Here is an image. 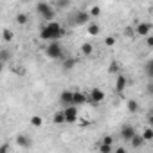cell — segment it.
I'll return each instance as SVG.
<instances>
[{
  "label": "cell",
  "instance_id": "27",
  "mask_svg": "<svg viewBox=\"0 0 153 153\" xmlns=\"http://www.w3.org/2000/svg\"><path fill=\"white\" fill-rule=\"evenodd\" d=\"M88 15H90V16H99V15H101V9H99V7H92Z\"/></svg>",
  "mask_w": 153,
  "mask_h": 153
},
{
  "label": "cell",
  "instance_id": "24",
  "mask_svg": "<svg viewBox=\"0 0 153 153\" xmlns=\"http://www.w3.org/2000/svg\"><path fill=\"white\" fill-rule=\"evenodd\" d=\"M74 65H76V59H74V58H70V59H65V63H63L65 70H70V68H74Z\"/></svg>",
  "mask_w": 153,
  "mask_h": 153
},
{
  "label": "cell",
  "instance_id": "25",
  "mask_svg": "<svg viewBox=\"0 0 153 153\" xmlns=\"http://www.w3.org/2000/svg\"><path fill=\"white\" fill-rule=\"evenodd\" d=\"M65 123V117H63V112H58L54 115V124H63Z\"/></svg>",
  "mask_w": 153,
  "mask_h": 153
},
{
  "label": "cell",
  "instance_id": "28",
  "mask_svg": "<svg viewBox=\"0 0 153 153\" xmlns=\"http://www.w3.org/2000/svg\"><path fill=\"white\" fill-rule=\"evenodd\" d=\"M105 43H106L108 47H112V45L115 43V38H114V36H110V38H106V40H105Z\"/></svg>",
  "mask_w": 153,
  "mask_h": 153
},
{
  "label": "cell",
  "instance_id": "16",
  "mask_svg": "<svg viewBox=\"0 0 153 153\" xmlns=\"http://www.w3.org/2000/svg\"><path fill=\"white\" fill-rule=\"evenodd\" d=\"M16 142H18L20 146H24V148H29V146H31V140H29V137H25V135H18V137H16Z\"/></svg>",
  "mask_w": 153,
  "mask_h": 153
},
{
  "label": "cell",
  "instance_id": "15",
  "mask_svg": "<svg viewBox=\"0 0 153 153\" xmlns=\"http://www.w3.org/2000/svg\"><path fill=\"white\" fill-rule=\"evenodd\" d=\"M87 25H88V34H90V36H97V34L101 33V29H99L97 24H87Z\"/></svg>",
  "mask_w": 153,
  "mask_h": 153
},
{
  "label": "cell",
  "instance_id": "1",
  "mask_svg": "<svg viewBox=\"0 0 153 153\" xmlns=\"http://www.w3.org/2000/svg\"><path fill=\"white\" fill-rule=\"evenodd\" d=\"M61 36H63V29H61V25H59L58 22H54V20H51L49 24H45V25L42 27V31H40V38L45 40V42L59 40Z\"/></svg>",
  "mask_w": 153,
  "mask_h": 153
},
{
  "label": "cell",
  "instance_id": "18",
  "mask_svg": "<svg viewBox=\"0 0 153 153\" xmlns=\"http://www.w3.org/2000/svg\"><path fill=\"white\" fill-rule=\"evenodd\" d=\"M140 137H142V139H144L146 142L153 140V130H151V128H146V130H144V133H142Z\"/></svg>",
  "mask_w": 153,
  "mask_h": 153
},
{
  "label": "cell",
  "instance_id": "32",
  "mask_svg": "<svg viewBox=\"0 0 153 153\" xmlns=\"http://www.w3.org/2000/svg\"><path fill=\"white\" fill-rule=\"evenodd\" d=\"M4 70V61H0V72Z\"/></svg>",
  "mask_w": 153,
  "mask_h": 153
},
{
  "label": "cell",
  "instance_id": "22",
  "mask_svg": "<svg viewBox=\"0 0 153 153\" xmlns=\"http://www.w3.org/2000/svg\"><path fill=\"white\" fill-rule=\"evenodd\" d=\"M7 59H11V52L2 49V51H0V61H7Z\"/></svg>",
  "mask_w": 153,
  "mask_h": 153
},
{
  "label": "cell",
  "instance_id": "7",
  "mask_svg": "<svg viewBox=\"0 0 153 153\" xmlns=\"http://www.w3.org/2000/svg\"><path fill=\"white\" fill-rule=\"evenodd\" d=\"M135 33H137L139 36H148V34L151 33V24H149V22H142V24H139V25L135 27Z\"/></svg>",
  "mask_w": 153,
  "mask_h": 153
},
{
  "label": "cell",
  "instance_id": "8",
  "mask_svg": "<svg viewBox=\"0 0 153 153\" xmlns=\"http://www.w3.org/2000/svg\"><path fill=\"white\" fill-rule=\"evenodd\" d=\"M133 135H135V128H133L131 124H124V126L121 128V137H123L124 140H130Z\"/></svg>",
  "mask_w": 153,
  "mask_h": 153
},
{
  "label": "cell",
  "instance_id": "30",
  "mask_svg": "<svg viewBox=\"0 0 153 153\" xmlns=\"http://www.w3.org/2000/svg\"><path fill=\"white\" fill-rule=\"evenodd\" d=\"M146 43H148V47H153V38H151L149 34L146 36Z\"/></svg>",
  "mask_w": 153,
  "mask_h": 153
},
{
  "label": "cell",
  "instance_id": "14",
  "mask_svg": "<svg viewBox=\"0 0 153 153\" xmlns=\"http://www.w3.org/2000/svg\"><path fill=\"white\" fill-rule=\"evenodd\" d=\"M92 52H94V45L92 43H83L81 45V54L83 56H90Z\"/></svg>",
  "mask_w": 153,
  "mask_h": 153
},
{
  "label": "cell",
  "instance_id": "29",
  "mask_svg": "<svg viewBox=\"0 0 153 153\" xmlns=\"http://www.w3.org/2000/svg\"><path fill=\"white\" fill-rule=\"evenodd\" d=\"M103 144H114V139L112 137H103Z\"/></svg>",
  "mask_w": 153,
  "mask_h": 153
},
{
  "label": "cell",
  "instance_id": "20",
  "mask_svg": "<svg viewBox=\"0 0 153 153\" xmlns=\"http://www.w3.org/2000/svg\"><path fill=\"white\" fill-rule=\"evenodd\" d=\"M31 124L36 126V128H40V126L43 124V119H42L40 115H34V117H31Z\"/></svg>",
  "mask_w": 153,
  "mask_h": 153
},
{
  "label": "cell",
  "instance_id": "10",
  "mask_svg": "<svg viewBox=\"0 0 153 153\" xmlns=\"http://www.w3.org/2000/svg\"><path fill=\"white\" fill-rule=\"evenodd\" d=\"M59 101H61V105H65V106L72 105V92H70V90H63V92L59 94Z\"/></svg>",
  "mask_w": 153,
  "mask_h": 153
},
{
  "label": "cell",
  "instance_id": "23",
  "mask_svg": "<svg viewBox=\"0 0 153 153\" xmlns=\"http://www.w3.org/2000/svg\"><path fill=\"white\" fill-rule=\"evenodd\" d=\"M146 74H148V78H153V61H146Z\"/></svg>",
  "mask_w": 153,
  "mask_h": 153
},
{
  "label": "cell",
  "instance_id": "31",
  "mask_svg": "<svg viewBox=\"0 0 153 153\" xmlns=\"http://www.w3.org/2000/svg\"><path fill=\"white\" fill-rule=\"evenodd\" d=\"M9 149V146L7 144H4V146H0V153H4V151H7Z\"/></svg>",
  "mask_w": 153,
  "mask_h": 153
},
{
  "label": "cell",
  "instance_id": "19",
  "mask_svg": "<svg viewBox=\"0 0 153 153\" xmlns=\"http://www.w3.org/2000/svg\"><path fill=\"white\" fill-rule=\"evenodd\" d=\"M13 36H15L13 31H9V29H4V31H2V40H4V42H11Z\"/></svg>",
  "mask_w": 153,
  "mask_h": 153
},
{
  "label": "cell",
  "instance_id": "11",
  "mask_svg": "<svg viewBox=\"0 0 153 153\" xmlns=\"http://www.w3.org/2000/svg\"><path fill=\"white\" fill-rule=\"evenodd\" d=\"M124 88H126V78H124L123 74H119V76H117V81H115V90L121 94Z\"/></svg>",
  "mask_w": 153,
  "mask_h": 153
},
{
  "label": "cell",
  "instance_id": "26",
  "mask_svg": "<svg viewBox=\"0 0 153 153\" xmlns=\"http://www.w3.org/2000/svg\"><path fill=\"white\" fill-rule=\"evenodd\" d=\"M112 149H114L112 144H103V142H101V146H99V151H101V153H112Z\"/></svg>",
  "mask_w": 153,
  "mask_h": 153
},
{
  "label": "cell",
  "instance_id": "21",
  "mask_svg": "<svg viewBox=\"0 0 153 153\" xmlns=\"http://www.w3.org/2000/svg\"><path fill=\"white\" fill-rule=\"evenodd\" d=\"M108 72H110V74H117V72H119V63H117V61H112V63L108 65Z\"/></svg>",
  "mask_w": 153,
  "mask_h": 153
},
{
  "label": "cell",
  "instance_id": "12",
  "mask_svg": "<svg viewBox=\"0 0 153 153\" xmlns=\"http://www.w3.org/2000/svg\"><path fill=\"white\" fill-rule=\"evenodd\" d=\"M126 108H128V112H130V114H137V112L140 110V105H139L137 101L130 99V101H128V105H126Z\"/></svg>",
  "mask_w": 153,
  "mask_h": 153
},
{
  "label": "cell",
  "instance_id": "13",
  "mask_svg": "<svg viewBox=\"0 0 153 153\" xmlns=\"http://www.w3.org/2000/svg\"><path fill=\"white\" fill-rule=\"evenodd\" d=\"M130 142H131V146H133V148H140V146H142V144H144L146 140H144V139H142L140 135H137V133H135V135H133V137L130 139Z\"/></svg>",
  "mask_w": 153,
  "mask_h": 153
},
{
  "label": "cell",
  "instance_id": "4",
  "mask_svg": "<svg viewBox=\"0 0 153 153\" xmlns=\"http://www.w3.org/2000/svg\"><path fill=\"white\" fill-rule=\"evenodd\" d=\"M61 112H63V117H65V123L67 124H72V123L78 121V108H76V105H68Z\"/></svg>",
  "mask_w": 153,
  "mask_h": 153
},
{
  "label": "cell",
  "instance_id": "17",
  "mask_svg": "<svg viewBox=\"0 0 153 153\" xmlns=\"http://www.w3.org/2000/svg\"><path fill=\"white\" fill-rule=\"evenodd\" d=\"M29 22V16L25 15V13H20V15H16V24L18 25H25Z\"/></svg>",
  "mask_w": 153,
  "mask_h": 153
},
{
  "label": "cell",
  "instance_id": "5",
  "mask_svg": "<svg viewBox=\"0 0 153 153\" xmlns=\"http://www.w3.org/2000/svg\"><path fill=\"white\" fill-rule=\"evenodd\" d=\"M88 22H90V15L87 11H78L76 16H74V20H72L74 25H87Z\"/></svg>",
  "mask_w": 153,
  "mask_h": 153
},
{
  "label": "cell",
  "instance_id": "2",
  "mask_svg": "<svg viewBox=\"0 0 153 153\" xmlns=\"http://www.w3.org/2000/svg\"><path fill=\"white\" fill-rule=\"evenodd\" d=\"M45 56L51 58V59H59V58H63V49H61V45H59L58 40L49 42V45L45 47Z\"/></svg>",
  "mask_w": 153,
  "mask_h": 153
},
{
  "label": "cell",
  "instance_id": "6",
  "mask_svg": "<svg viewBox=\"0 0 153 153\" xmlns=\"http://www.w3.org/2000/svg\"><path fill=\"white\" fill-rule=\"evenodd\" d=\"M105 97H106V96H105V92H103L101 88H92V90H90V99H92L94 105L105 101Z\"/></svg>",
  "mask_w": 153,
  "mask_h": 153
},
{
  "label": "cell",
  "instance_id": "3",
  "mask_svg": "<svg viewBox=\"0 0 153 153\" xmlns=\"http://www.w3.org/2000/svg\"><path fill=\"white\" fill-rule=\"evenodd\" d=\"M36 11L42 15V18H43L45 22H51V20H54V16H56V11H54L47 2H38V4H36Z\"/></svg>",
  "mask_w": 153,
  "mask_h": 153
},
{
  "label": "cell",
  "instance_id": "9",
  "mask_svg": "<svg viewBox=\"0 0 153 153\" xmlns=\"http://www.w3.org/2000/svg\"><path fill=\"white\" fill-rule=\"evenodd\" d=\"M87 101V96L83 94V92H72V105H83Z\"/></svg>",
  "mask_w": 153,
  "mask_h": 153
}]
</instances>
